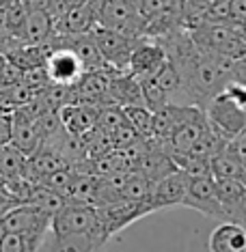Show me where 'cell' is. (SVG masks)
Instances as JSON below:
<instances>
[{"label": "cell", "instance_id": "cell-14", "mask_svg": "<svg viewBox=\"0 0 246 252\" xmlns=\"http://www.w3.org/2000/svg\"><path fill=\"white\" fill-rule=\"evenodd\" d=\"M225 220L240 222L246 226V183L227 177H214Z\"/></svg>", "mask_w": 246, "mask_h": 252}, {"label": "cell", "instance_id": "cell-5", "mask_svg": "<svg viewBox=\"0 0 246 252\" xmlns=\"http://www.w3.org/2000/svg\"><path fill=\"white\" fill-rule=\"evenodd\" d=\"M95 209H97V224H100V235L104 246L117 233H121L123 228H128L136 220L149 216L153 211L149 200H130V198L95 205Z\"/></svg>", "mask_w": 246, "mask_h": 252}, {"label": "cell", "instance_id": "cell-22", "mask_svg": "<svg viewBox=\"0 0 246 252\" xmlns=\"http://www.w3.org/2000/svg\"><path fill=\"white\" fill-rule=\"evenodd\" d=\"M22 80H24V69H20L15 63L9 61L4 65V69L0 71V89H9L13 84H20Z\"/></svg>", "mask_w": 246, "mask_h": 252}, {"label": "cell", "instance_id": "cell-12", "mask_svg": "<svg viewBox=\"0 0 246 252\" xmlns=\"http://www.w3.org/2000/svg\"><path fill=\"white\" fill-rule=\"evenodd\" d=\"M167 50L164 45L160 43V39H153V37H142L139 43H136L134 52H132V59H130V67L128 71L134 73L139 80H145V78H151L160 71V67L164 65L167 61Z\"/></svg>", "mask_w": 246, "mask_h": 252}, {"label": "cell", "instance_id": "cell-18", "mask_svg": "<svg viewBox=\"0 0 246 252\" xmlns=\"http://www.w3.org/2000/svg\"><path fill=\"white\" fill-rule=\"evenodd\" d=\"M54 35V22L48 11H28L22 26V43H45Z\"/></svg>", "mask_w": 246, "mask_h": 252}, {"label": "cell", "instance_id": "cell-6", "mask_svg": "<svg viewBox=\"0 0 246 252\" xmlns=\"http://www.w3.org/2000/svg\"><path fill=\"white\" fill-rule=\"evenodd\" d=\"M97 24L121 31L125 35L145 37V20H142L136 0H93Z\"/></svg>", "mask_w": 246, "mask_h": 252}, {"label": "cell", "instance_id": "cell-19", "mask_svg": "<svg viewBox=\"0 0 246 252\" xmlns=\"http://www.w3.org/2000/svg\"><path fill=\"white\" fill-rule=\"evenodd\" d=\"M28 156L22 153L15 145L2 142L0 145V181H13L26 177Z\"/></svg>", "mask_w": 246, "mask_h": 252}, {"label": "cell", "instance_id": "cell-16", "mask_svg": "<svg viewBox=\"0 0 246 252\" xmlns=\"http://www.w3.org/2000/svg\"><path fill=\"white\" fill-rule=\"evenodd\" d=\"M97 26V13L93 0L76 7H70L65 15L54 22V32L59 35H76V32H91Z\"/></svg>", "mask_w": 246, "mask_h": 252}, {"label": "cell", "instance_id": "cell-30", "mask_svg": "<svg viewBox=\"0 0 246 252\" xmlns=\"http://www.w3.org/2000/svg\"><path fill=\"white\" fill-rule=\"evenodd\" d=\"M15 0H0V9H4V7H9V4H13Z\"/></svg>", "mask_w": 246, "mask_h": 252}, {"label": "cell", "instance_id": "cell-1", "mask_svg": "<svg viewBox=\"0 0 246 252\" xmlns=\"http://www.w3.org/2000/svg\"><path fill=\"white\" fill-rule=\"evenodd\" d=\"M160 43L164 45L167 56L179 69L194 106L205 110L210 101L231 84L229 61L201 50L188 35L186 28H179L167 37H160Z\"/></svg>", "mask_w": 246, "mask_h": 252}, {"label": "cell", "instance_id": "cell-15", "mask_svg": "<svg viewBox=\"0 0 246 252\" xmlns=\"http://www.w3.org/2000/svg\"><path fill=\"white\" fill-rule=\"evenodd\" d=\"M102 106L100 104H89V101H71V104L63 106L59 114L61 121L65 125V129L70 134L84 136L91 129H95L97 117H100Z\"/></svg>", "mask_w": 246, "mask_h": 252}, {"label": "cell", "instance_id": "cell-2", "mask_svg": "<svg viewBox=\"0 0 246 252\" xmlns=\"http://www.w3.org/2000/svg\"><path fill=\"white\" fill-rule=\"evenodd\" d=\"M52 248L54 250H100L104 248L97 224V209L91 203L65 200V205L52 216Z\"/></svg>", "mask_w": 246, "mask_h": 252}, {"label": "cell", "instance_id": "cell-9", "mask_svg": "<svg viewBox=\"0 0 246 252\" xmlns=\"http://www.w3.org/2000/svg\"><path fill=\"white\" fill-rule=\"evenodd\" d=\"M205 112H208V121L211 125V129H214L220 138H225L227 142L238 138L240 134L246 131V112L225 91L210 101Z\"/></svg>", "mask_w": 246, "mask_h": 252}, {"label": "cell", "instance_id": "cell-25", "mask_svg": "<svg viewBox=\"0 0 246 252\" xmlns=\"http://www.w3.org/2000/svg\"><path fill=\"white\" fill-rule=\"evenodd\" d=\"M11 142V114H0V145Z\"/></svg>", "mask_w": 246, "mask_h": 252}, {"label": "cell", "instance_id": "cell-20", "mask_svg": "<svg viewBox=\"0 0 246 252\" xmlns=\"http://www.w3.org/2000/svg\"><path fill=\"white\" fill-rule=\"evenodd\" d=\"M123 117L141 138H145V140L153 138V110L151 108H147L145 104L123 106Z\"/></svg>", "mask_w": 246, "mask_h": 252}, {"label": "cell", "instance_id": "cell-3", "mask_svg": "<svg viewBox=\"0 0 246 252\" xmlns=\"http://www.w3.org/2000/svg\"><path fill=\"white\" fill-rule=\"evenodd\" d=\"M194 43L205 52L227 61H238L246 56V31L227 22H201L186 28Z\"/></svg>", "mask_w": 246, "mask_h": 252}, {"label": "cell", "instance_id": "cell-8", "mask_svg": "<svg viewBox=\"0 0 246 252\" xmlns=\"http://www.w3.org/2000/svg\"><path fill=\"white\" fill-rule=\"evenodd\" d=\"M91 35H93L97 50H100L102 59H104V63L108 67H112V69H117V71H128L132 52H134L136 43H139L142 37L125 35L121 31L106 28V26H100V24L91 31Z\"/></svg>", "mask_w": 246, "mask_h": 252}, {"label": "cell", "instance_id": "cell-4", "mask_svg": "<svg viewBox=\"0 0 246 252\" xmlns=\"http://www.w3.org/2000/svg\"><path fill=\"white\" fill-rule=\"evenodd\" d=\"M52 211H48L35 200H22V203H11L4 207V211L0 214V226L4 231L31 235L37 242L45 244L50 224H52Z\"/></svg>", "mask_w": 246, "mask_h": 252}, {"label": "cell", "instance_id": "cell-21", "mask_svg": "<svg viewBox=\"0 0 246 252\" xmlns=\"http://www.w3.org/2000/svg\"><path fill=\"white\" fill-rule=\"evenodd\" d=\"M41 242H37L35 237L15 231H4L0 235V250L2 252H33L41 248Z\"/></svg>", "mask_w": 246, "mask_h": 252}, {"label": "cell", "instance_id": "cell-29", "mask_svg": "<svg viewBox=\"0 0 246 252\" xmlns=\"http://www.w3.org/2000/svg\"><path fill=\"white\" fill-rule=\"evenodd\" d=\"M70 7H76V4H82V2H89V0H65Z\"/></svg>", "mask_w": 246, "mask_h": 252}, {"label": "cell", "instance_id": "cell-26", "mask_svg": "<svg viewBox=\"0 0 246 252\" xmlns=\"http://www.w3.org/2000/svg\"><path fill=\"white\" fill-rule=\"evenodd\" d=\"M26 11H48L52 0H18Z\"/></svg>", "mask_w": 246, "mask_h": 252}, {"label": "cell", "instance_id": "cell-7", "mask_svg": "<svg viewBox=\"0 0 246 252\" xmlns=\"http://www.w3.org/2000/svg\"><path fill=\"white\" fill-rule=\"evenodd\" d=\"M43 65L45 71H48V78L52 82L67 84V87H73L84 73V65L80 61V56L76 54V50L59 32H54L52 39H50V52L45 56Z\"/></svg>", "mask_w": 246, "mask_h": 252}, {"label": "cell", "instance_id": "cell-17", "mask_svg": "<svg viewBox=\"0 0 246 252\" xmlns=\"http://www.w3.org/2000/svg\"><path fill=\"white\" fill-rule=\"evenodd\" d=\"M210 250L244 252L246 250V226L240 224V222L222 220L210 235Z\"/></svg>", "mask_w": 246, "mask_h": 252}, {"label": "cell", "instance_id": "cell-13", "mask_svg": "<svg viewBox=\"0 0 246 252\" xmlns=\"http://www.w3.org/2000/svg\"><path fill=\"white\" fill-rule=\"evenodd\" d=\"M188 186H190V175L184 168H175L173 173H169L156 183L149 198L151 209L158 211V209L175 207V205H184Z\"/></svg>", "mask_w": 246, "mask_h": 252}, {"label": "cell", "instance_id": "cell-10", "mask_svg": "<svg viewBox=\"0 0 246 252\" xmlns=\"http://www.w3.org/2000/svg\"><path fill=\"white\" fill-rule=\"evenodd\" d=\"M43 142L39 110L33 104L18 106L11 112V145H15L22 153L33 156Z\"/></svg>", "mask_w": 246, "mask_h": 252}, {"label": "cell", "instance_id": "cell-11", "mask_svg": "<svg viewBox=\"0 0 246 252\" xmlns=\"http://www.w3.org/2000/svg\"><path fill=\"white\" fill-rule=\"evenodd\" d=\"M184 207L199 211V214H203L205 218H214V220H220V222L225 220L214 175L211 173L190 175V186H188Z\"/></svg>", "mask_w": 246, "mask_h": 252}, {"label": "cell", "instance_id": "cell-28", "mask_svg": "<svg viewBox=\"0 0 246 252\" xmlns=\"http://www.w3.org/2000/svg\"><path fill=\"white\" fill-rule=\"evenodd\" d=\"M7 63H9V59L4 56V52H0V71L4 69V65H7Z\"/></svg>", "mask_w": 246, "mask_h": 252}, {"label": "cell", "instance_id": "cell-23", "mask_svg": "<svg viewBox=\"0 0 246 252\" xmlns=\"http://www.w3.org/2000/svg\"><path fill=\"white\" fill-rule=\"evenodd\" d=\"M229 15L231 24L246 31V0H229Z\"/></svg>", "mask_w": 246, "mask_h": 252}, {"label": "cell", "instance_id": "cell-24", "mask_svg": "<svg viewBox=\"0 0 246 252\" xmlns=\"http://www.w3.org/2000/svg\"><path fill=\"white\" fill-rule=\"evenodd\" d=\"M225 93L231 97V99L236 101V104L246 112V84H242V82H231V84H229V87L225 89Z\"/></svg>", "mask_w": 246, "mask_h": 252}, {"label": "cell", "instance_id": "cell-27", "mask_svg": "<svg viewBox=\"0 0 246 252\" xmlns=\"http://www.w3.org/2000/svg\"><path fill=\"white\" fill-rule=\"evenodd\" d=\"M11 203H13V200L7 196V192H4V188H2V181H0V214H2L4 207H7V205H11Z\"/></svg>", "mask_w": 246, "mask_h": 252}]
</instances>
